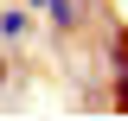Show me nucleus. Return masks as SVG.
<instances>
[{"label": "nucleus", "instance_id": "2", "mask_svg": "<svg viewBox=\"0 0 128 121\" xmlns=\"http://www.w3.org/2000/svg\"><path fill=\"white\" fill-rule=\"evenodd\" d=\"M26 32H32V6L19 0V6L0 13V38H6V45H26Z\"/></svg>", "mask_w": 128, "mask_h": 121}, {"label": "nucleus", "instance_id": "4", "mask_svg": "<svg viewBox=\"0 0 128 121\" xmlns=\"http://www.w3.org/2000/svg\"><path fill=\"white\" fill-rule=\"evenodd\" d=\"M109 108H115V115H128V70L115 76V102H109Z\"/></svg>", "mask_w": 128, "mask_h": 121}, {"label": "nucleus", "instance_id": "3", "mask_svg": "<svg viewBox=\"0 0 128 121\" xmlns=\"http://www.w3.org/2000/svg\"><path fill=\"white\" fill-rule=\"evenodd\" d=\"M109 70L115 76L128 70V26H122V19H109Z\"/></svg>", "mask_w": 128, "mask_h": 121}, {"label": "nucleus", "instance_id": "1", "mask_svg": "<svg viewBox=\"0 0 128 121\" xmlns=\"http://www.w3.org/2000/svg\"><path fill=\"white\" fill-rule=\"evenodd\" d=\"M26 6H32V19H51L58 38H70V32L83 26V6H77V0H26Z\"/></svg>", "mask_w": 128, "mask_h": 121}, {"label": "nucleus", "instance_id": "5", "mask_svg": "<svg viewBox=\"0 0 128 121\" xmlns=\"http://www.w3.org/2000/svg\"><path fill=\"white\" fill-rule=\"evenodd\" d=\"M6 76H13V64H6V51H0V89H6Z\"/></svg>", "mask_w": 128, "mask_h": 121}]
</instances>
